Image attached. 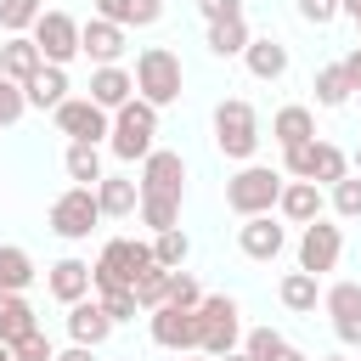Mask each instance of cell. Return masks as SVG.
Returning a JSON list of instances; mask_svg holds the SVG:
<instances>
[{"label": "cell", "instance_id": "52a82bcc", "mask_svg": "<svg viewBox=\"0 0 361 361\" xmlns=\"http://www.w3.org/2000/svg\"><path fill=\"white\" fill-rule=\"evenodd\" d=\"M282 169L293 180H316V186H338L350 175V158L333 147V141H305V147H288L282 152Z\"/></svg>", "mask_w": 361, "mask_h": 361}, {"label": "cell", "instance_id": "8d00e7d4", "mask_svg": "<svg viewBox=\"0 0 361 361\" xmlns=\"http://www.w3.org/2000/svg\"><path fill=\"white\" fill-rule=\"evenodd\" d=\"M141 220H147L152 231H175V220H180V197H147V192H141Z\"/></svg>", "mask_w": 361, "mask_h": 361}, {"label": "cell", "instance_id": "8fae6325", "mask_svg": "<svg viewBox=\"0 0 361 361\" xmlns=\"http://www.w3.org/2000/svg\"><path fill=\"white\" fill-rule=\"evenodd\" d=\"M338 254H344V231H338L333 220H310L305 237H299V271L322 276V271L338 265Z\"/></svg>", "mask_w": 361, "mask_h": 361}, {"label": "cell", "instance_id": "9a60e30c", "mask_svg": "<svg viewBox=\"0 0 361 361\" xmlns=\"http://www.w3.org/2000/svg\"><path fill=\"white\" fill-rule=\"evenodd\" d=\"M79 51H85L90 62H102V68H118V56H124V28L107 23V17H90V23H79Z\"/></svg>", "mask_w": 361, "mask_h": 361}, {"label": "cell", "instance_id": "74e56055", "mask_svg": "<svg viewBox=\"0 0 361 361\" xmlns=\"http://www.w3.org/2000/svg\"><path fill=\"white\" fill-rule=\"evenodd\" d=\"M23 113H28V96H23V85L0 73V130H11Z\"/></svg>", "mask_w": 361, "mask_h": 361}, {"label": "cell", "instance_id": "b9f144b4", "mask_svg": "<svg viewBox=\"0 0 361 361\" xmlns=\"http://www.w3.org/2000/svg\"><path fill=\"white\" fill-rule=\"evenodd\" d=\"M11 355H17V361H56V350H51V338H45V333L17 338V344H11Z\"/></svg>", "mask_w": 361, "mask_h": 361}, {"label": "cell", "instance_id": "d6986e66", "mask_svg": "<svg viewBox=\"0 0 361 361\" xmlns=\"http://www.w3.org/2000/svg\"><path fill=\"white\" fill-rule=\"evenodd\" d=\"M90 102L107 107V113H118L124 102H135V73H124V68H96V73H90Z\"/></svg>", "mask_w": 361, "mask_h": 361}, {"label": "cell", "instance_id": "836d02e7", "mask_svg": "<svg viewBox=\"0 0 361 361\" xmlns=\"http://www.w3.org/2000/svg\"><path fill=\"white\" fill-rule=\"evenodd\" d=\"M186 254H192V243H186V231H180V226L152 237V259H158L164 271H180V265H186Z\"/></svg>", "mask_w": 361, "mask_h": 361}, {"label": "cell", "instance_id": "d590c367", "mask_svg": "<svg viewBox=\"0 0 361 361\" xmlns=\"http://www.w3.org/2000/svg\"><path fill=\"white\" fill-rule=\"evenodd\" d=\"M39 17H45L39 0H0V28H6V34H23V28H34Z\"/></svg>", "mask_w": 361, "mask_h": 361}, {"label": "cell", "instance_id": "9c48e42d", "mask_svg": "<svg viewBox=\"0 0 361 361\" xmlns=\"http://www.w3.org/2000/svg\"><path fill=\"white\" fill-rule=\"evenodd\" d=\"M34 45H39V56H45L51 68H68V62L79 56V23H73L68 11H45V17L34 23Z\"/></svg>", "mask_w": 361, "mask_h": 361}, {"label": "cell", "instance_id": "f35d334b", "mask_svg": "<svg viewBox=\"0 0 361 361\" xmlns=\"http://www.w3.org/2000/svg\"><path fill=\"white\" fill-rule=\"evenodd\" d=\"M164 288H169V271H164V265H158V271H147V276L135 282V299H141V310H147V316L164 305Z\"/></svg>", "mask_w": 361, "mask_h": 361}, {"label": "cell", "instance_id": "f6af8a7d", "mask_svg": "<svg viewBox=\"0 0 361 361\" xmlns=\"http://www.w3.org/2000/svg\"><path fill=\"white\" fill-rule=\"evenodd\" d=\"M344 79H350V90H361V45L344 56Z\"/></svg>", "mask_w": 361, "mask_h": 361}, {"label": "cell", "instance_id": "ba28073f", "mask_svg": "<svg viewBox=\"0 0 361 361\" xmlns=\"http://www.w3.org/2000/svg\"><path fill=\"white\" fill-rule=\"evenodd\" d=\"M96 220H102L96 186H68V192L51 203V231H56V237H68V243L90 237V231H96Z\"/></svg>", "mask_w": 361, "mask_h": 361}, {"label": "cell", "instance_id": "2e32d148", "mask_svg": "<svg viewBox=\"0 0 361 361\" xmlns=\"http://www.w3.org/2000/svg\"><path fill=\"white\" fill-rule=\"evenodd\" d=\"M237 248H243L248 259H276V254L288 248V231H282L271 214H254V220L237 226Z\"/></svg>", "mask_w": 361, "mask_h": 361}, {"label": "cell", "instance_id": "681fc988", "mask_svg": "<svg viewBox=\"0 0 361 361\" xmlns=\"http://www.w3.org/2000/svg\"><path fill=\"white\" fill-rule=\"evenodd\" d=\"M186 361H214V355H186Z\"/></svg>", "mask_w": 361, "mask_h": 361}, {"label": "cell", "instance_id": "f546056e", "mask_svg": "<svg viewBox=\"0 0 361 361\" xmlns=\"http://www.w3.org/2000/svg\"><path fill=\"white\" fill-rule=\"evenodd\" d=\"M248 39H254V34H248V23H243V17L209 23V51H214V56H243V51H248Z\"/></svg>", "mask_w": 361, "mask_h": 361}, {"label": "cell", "instance_id": "f1b7e54d", "mask_svg": "<svg viewBox=\"0 0 361 361\" xmlns=\"http://www.w3.org/2000/svg\"><path fill=\"white\" fill-rule=\"evenodd\" d=\"M34 282V259L17 243H0V293H23Z\"/></svg>", "mask_w": 361, "mask_h": 361}, {"label": "cell", "instance_id": "7bdbcfd3", "mask_svg": "<svg viewBox=\"0 0 361 361\" xmlns=\"http://www.w3.org/2000/svg\"><path fill=\"white\" fill-rule=\"evenodd\" d=\"M338 11H344L338 0H299V17H305V23H316V28H327Z\"/></svg>", "mask_w": 361, "mask_h": 361}, {"label": "cell", "instance_id": "d6a6232c", "mask_svg": "<svg viewBox=\"0 0 361 361\" xmlns=\"http://www.w3.org/2000/svg\"><path fill=\"white\" fill-rule=\"evenodd\" d=\"M316 102H322V107H344V102H350L344 62H327V68H316Z\"/></svg>", "mask_w": 361, "mask_h": 361}, {"label": "cell", "instance_id": "7402d4cb", "mask_svg": "<svg viewBox=\"0 0 361 361\" xmlns=\"http://www.w3.org/2000/svg\"><path fill=\"white\" fill-rule=\"evenodd\" d=\"M96 17H107L118 28H152L164 17V0H96Z\"/></svg>", "mask_w": 361, "mask_h": 361}, {"label": "cell", "instance_id": "ac0fdd59", "mask_svg": "<svg viewBox=\"0 0 361 361\" xmlns=\"http://www.w3.org/2000/svg\"><path fill=\"white\" fill-rule=\"evenodd\" d=\"M68 333H73V344H102L107 333H113V316L102 310V299H79V305H68Z\"/></svg>", "mask_w": 361, "mask_h": 361}, {"label": "cell", "instance_id": "816d5d0a", "mask_svg": "<svg viewBox=\"0 0 361 361\" xmlns=\"http://www.w3.org/2000/svg\"><path fill=\"white\" fill-rule=\"evenodd\" d=\"M322 361H344V355H322Z\"/></svg>", "mask_w": 361, "mask_h": 361}, {"label": "cell", "instance_id": "ab89813d", "mask_svg": "<svg viewBox=\"0 0 361 361\" xmlns=\"http://www.w3.org/2000/svg\"><path fill=\"white\" fill-rule=\"evenodd\" d=\"M102 310H107L113 327H118V322H135V316H141V299H135V288H118V293H102Z\"/></svg>", "mask_w": 361, "mask_h": 361}, {"label": "cell", "instance_id": "1f68e13d", "mask_svg": "<svg viewBox=\"0 0 361 361\" xmlns=\"http://www.w3.org/2000/svg\"><path fill=\"white\" fill-rule=\"evenodd\" d=\"M276 293H282V305H288V310H299V316H305V310H316V299H322V288H316V276H310V271H288V276L276 282Z\"/></svg>", "mask_w": 361, "mask_h": 361}, {"label": "cell", "instance_id": "7a4b0ae2", "mask_svg": "<svg viewBox=\"0 0 361 361\" xmlns=\"http://www.w3.org/2000/svg\"><path fill=\"white\" fill-rule=\"evenodd\" d=\"M282 175L271 169V164H243L231 180H226V209L237 214V220H254V214H271L276 209V197H282Z\"/></svg>", "mask_w": 361, "mask_h": 361}, {"label": "cell", "instance_id": "f5cc1de1", "mask_svg": "<svg viewBox=\"0 0 361 361\" xmlns=\"http://www.w3.org/2000/svg\"><path fill=\"white\" fill-rule=\"evenodd\" d=\"M355 28H361V17H355Z\"/></svg>", "mask_w": 361, "mask_h": 361}, {"label": "cell", "instance_id": "e575fe53", "mask_svg": "<svg viewBox=\"0 0 361 361\" xmlns=\"http://www.w3.org/2000/svg\"><path fill=\"white\" fill-rule=\"evenodd\" d=\"M164 305H175V310H197V305H203V288H197V276H192V271H169Z\"/></svg>", "mask_w": 361, "mask_h": 361}, {"label": "cell", "instance_id": "3957f363", "mask_svg": "<svg viewBox=\"0 0 361 361\" xmlns=\"http://www.w3.org/2000/svg\"><path fill=\"white\" fill-rule=\"evenodd\" d=\"M180 85H186V73H180V56L169 45H147L135 56V96L141 102L169 107V102H180Z\"/></svg>", "mask_w": 361, "mask_h": 361}, {"label": "cell", "instance_id": "277c9868", "mask_svg": "<svg viewBox=\"0 0 361 361\" xmlns=\"http://www.w3.org/2000/svg\"><path fill=\"white\" fill-rule=\"evenodd\" d=\"M243 310H237V299L231 293H203V305H197V350L203 355H231L237 344H243V322H237Z\"/></svg>", "mask_w": 361, "mask_h": 361}, {"label": "cell", "instance_id": "ee69618b", "mask_svg": "<svg viewBox=\"0 0 361 361\" xmlns=\"http://www.w3.org/2000/svg\"><path fill=\"white\" fill-rule=\"evenodd\" d=\"M197 11L209 23H226V17H243V0H197Z\"/></svg>", "mask_w": 361, "mask_h": 361}, {"label": "cell", "instance_id": "7c38bea8", "mask_svg": "<svg viewBox=\"0 0 361 361\" xmlns=\"http://www.w3.org/2000/svg\"><path fill=\"white\" fill-rule=\"evenodd\" d=\"M141 192L147 197H186V158L158 147L147 164H141Z\"/></svg>", "mask_w": 361, "mask_h": 361}, {"label": "cell", "instance_id": "4fadbf2b", "mask_svg": "<svg viewBox=\"0 0 361 361\" xmlns=\"http://www.w3.org/2000/svg\"><path fill=\"white\" fill-rule=\"evenodd\" d=\"M147 327H152V344L158 350H197V310H175V305H158L152 316H147Z\"/></svg>", "mask_w": 361, "mask_h": 361}, {"label": "cell", "instance_id": "60d3db41", "mask_svg": "<svg viewBox=\"0 0 361 361\" xmlns=\"http://www.w3.org/2000/svg\"><path fill=\"white\" fill-rule=\"evenodd\" d=\"M333 209H338L344 220H361V175H344V180L333 186Z\"/></svg>", "mask_w": 361, "mask_h": 361}, {"label": "cell", "instance_id": "e0dca14e", "mask_svg": "<svg viewBox=\"0 0 361 361\" xmlns=\"http://www.w3.org/2000/svg\"><path fill=\"white\" fill-rule=\"evenodd\" d=\"M45 288H51V299H62V305H79V299H90V265L85 259H56L51 265V276H45Z\"/></svg>", "mask_w": 361, "mask_h": 361}, {"label": "cell", "instance_id": "484cf974", "mask_svg": "<svg viewBox=\"0 0 361 361\" xmlns=\"http://www.w3.org/2000/svg\"><path fill=\"white\" fill-rule=\"evenodd\" d=\"M96 203H102V214H135V209H141V180L102 175V180H96Z\"/></svg>", "mask_w": 361, "mask_h": 361}, {"label": "cell", "instance_id": "44dd1931", "mask_svg": "<svg viewBox=\"0 0 361 361\" xmlns=\"http://www.w3.org/2000/svg\"><path fill=\"white\" fill-rule=\"evenodd\" d=\"M45 68V56H39V45L34 39H23V34H11L6 45H0V73L6 79H17V85H28L34 73Z\"/></svg>", "mask_w": 361, "mask_h": 361}, {"label": "cell", "instance_id": "7dc6e473", "mask_svg": "<svg viewBox=\"0 0 361 361\" xmlns=\"http://www.w3.org/2000/svg\"><path fill=\"white\" fill-rule=\"evenodd\" d=\"M338 6H344V11H350V17H361V0H338Z\"/></svg>", "mask_w": 361, "mask_h": 361}, {"label": "cell", "instance_id": "8992f818", "mask_svg": "<svg viewBox=\"0 0 361 361\" xmlns=\"http://www.w3.org/2000/svg\"><path fill=\"white\" fill-rule=\"evenodd\" d=\"M214 147H220L226 158H237V164L254 158V147H259V118H254V107H248L243 96H226V102L214 107Z\"/></svg>", "mask_w": 361, "mask_h": 361}, {"label": "cell", "instance_id": "83f0119b", "mask_svg": "<svg viewBox=\"0 0 361 361\" xmlns=\"http://www.w3.org/2000/svg\"><path fill=\"white\" fill-rule=\"evenodd\" d=\"M243 350H248V361H305L276 327H254V333L243 338Z\"/></svg>", "mask_w": 361, "mask_h": 361}, {"label": "cell", "instance_id": "c3c4849f", "mask_svg": "<svg viewBox=\"0 0 361 361\" xmlns=\"http://www.w3.org/2000/svg\"><path fill=\"white\" fill-rule=\"evenodd\" d=\"M220 361H248V350H231V355H220Z\"/></svg>", "mask_w": 361, "mask_h": 361}, {"label": "cell", "instance_id": "4316f807", "mask_svg": "<svg viewBox=\"0 0 361 361\" xmlns=\"http://www.w3.org/2000/svg\"><path fill=\"white\" fill-rule=\"evenodd\" d=\"M28 333H39L34 305H28L23 293H0V344H17V338H28Z\"/></svg>", "mask_w": 361, "mask_h": 361}, {"label": "cell", "instance_id": "30bf717a", "mask_svg": "<svg viewBox=\"0 0 361 361\" xmlns=\"http://www.w3.org/2000/svg\"><path fill=\"white\" fill-rule=\"evenodd\" d=\"M56 130L68 135V141H102V135H113V118H107V107H96L90 96H68L62 107H56Z\"/></svg>", "mask_w": 361, "mask_h": 361}, {"label": "cell", "instance_id": "ffe728a7", "mask_svg": "<svg viewBox=\"0 0 361 361\" xmlns=\"http://www.w3.org/2000/svg\"><path fill=\"white\" fill-rule=\"evenodd\" d=\"M276 209H282V220L310 226V220H322V186L316 180H288L282 197H276Z\"/></svg>", "mask_w": 361, "mask_h": 361}, {"label": "cell", "instance_id": "cb8c5ba5", "mask_svg": "<svg viewBox=\"0 0 361 361\" xmlns=\"http://www.w3.org/2000/svg\"><path fill=\"white\" fill-rule=\"evenodd\" d=\"M271 135L282 141V152L288 147H305V141H316V113L310 107H276V118H271Z\"/></svg>", "mask_w": 361, "mask_h": 361}, {"label": "cell", "instance_id": "f907efd6", "mask_svg": "<svg viewBox=\"0 0 361 361\" xmlns=\"http://www.w3.org/2000/svg\"><path fill=\"white\" fill-rule=\"evenodd\" d=\"M350 164H355V169H361V147H355V158H350Z\"/></svg>", "mask_w": 361, "mask_h": 361}, {"label": "cell", "instance_id": "5b68a950", "mask_svg": "<svg viewBox=\"0 0 361 361\" xmlns=\"http://www.w3.org/2000/svg\"><path fill=\"white\" fill-rule=\"evenodd\" d=\"M152 135H158V107H152V102L135 96V102H124V107L113 113V135H107V141H113V152H118L124 164H135V158L147 164V158L158 152Z\"/></svg>", "mask_w": 361, "mask_h": 361}, {"label": "cell", "instance_id": "bcb514c9", "mask_svg": "<svg viewBox=\"0 0 361 361\" xmlns=\"http://www.w3.org/2000/svg\"><path fill=\"white\" fill-rule=\"evenodd\" d=\"M56 361H90V344H73V350H56Z\"/></svg>", "mask_w": 361, "mask_h": 361}, {"label": "cell", "instance_id": "d4e9b609", "mask_svg": "<svg viewBox=\"0 0 361 361\" xmlns=\"http://www.w3.org/2000/svg\"><path fill=\"white\" fill-rule=\"evenodd\" d=\"M23 96H28V107H39V113L51 107V113H56V107L68 102V73L45 62V68H39V73H34L28 85H23Z\"/></svg>", "mask_w": 361, "mask_h": 361}, {"label": "cell", "instance_id": "603a6c76", "mask_svg": "<svg viewBox=\"0 0 361 361\" xmlns=\"http://www.w3.org/2000/svg\"><path fill=\"white\" fill-rule=\"evenodd\" d=\"M243 62H248V73H254V79H265V85H271V79H282V73H288V45H282V39H271V34H265V39H248Z\"/></svg>", "mask_w": 361, "mask_h": 361}, {"label": "cell", "instance_id": "5bb4252c", "mask_svg": "<svg viewBox=\"0 0 361 361\" xmlns=\"http://www.w3.org/2000/svg\"><path fill=\"white\" fill-rule=\"evenodd\" d=\"M322 305H327V316H333V333H338L344 344H361V282H333V288L322 293Z\"/></svg>", "mask_w": 361, "mask_h": 361}, {"label": "cell", "instance_id": "4dcf8cb0", "mask_svg": "<svg viewBox=\"0 0 361 361\" xmlns=\"http://www.w3.org/2000/svg\"><path fill=\"white\" fill-rule=\"evenodd\" d=\"M62 164H68V180H73V186H96V180H102V152H96L90 141H68V158H62Z\"/></svg>", "mask_w": 361, "mask_h": 361}, {"label": "cell", "instance_id": "6da1fadb", "mask_svg": "<svg viewBox=\"0 0 361 361\" xmlns=\"http://www.w3.org/2000/svg\"><path fill=\"white\" fill-rule=\"evenodd\" d=\"M147 271H158V259H152V243L113 237V243L96 254V265H90V282H96L102 293H118V288H135Z\"/></svg>", "mask_w": 361, "mask_h": 361}]
</instances>
